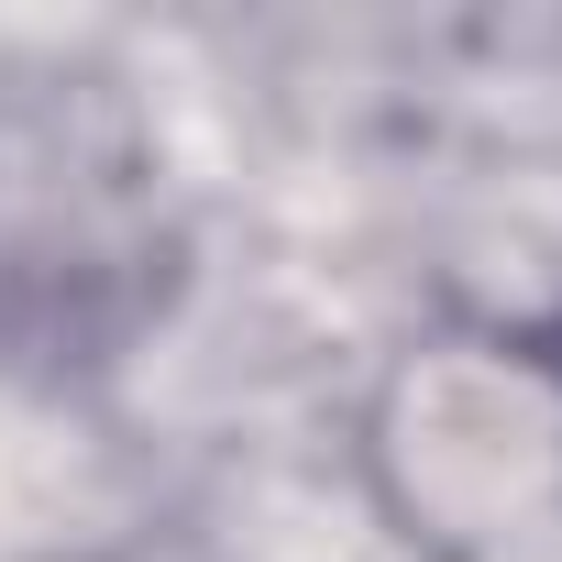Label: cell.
<instances>
[{
  "mask_svg": "<svg viewBox=\"0 0 562 562\" xmlns=\"http://www.w3.org/2000/svg\"><path fill=\"white\" fill-rule=\"evenodd\" d=\"M540 364H551V375H562V321H551V331H540Z\"/></svg>",
  "mask_w": 562,
  "mask_h": 562,
  "instance_id": "6da1fadb",
  "label": "cell"
}]
</instances>
